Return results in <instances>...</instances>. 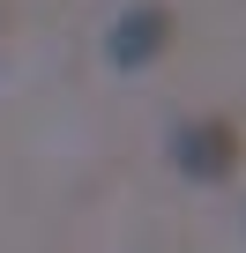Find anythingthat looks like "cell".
Wrapping results in <instances>:
<instances>
[{
	"instance_id": "2",
	"label": "cell",
	"mask_w": 246,
	"mask_h": 253,
	"mask_svg": "<svg viewBox=\"0 0 246 253\" xmlns=\"http://www.w3.org/2000/svg\"><path fill=\"white\" fill-rule=\"evenodd\" d=\"M172 8L164 0H142V8H127L112 23V67H127V75H142V67H157L164 52H172Z\"/></svg>"
},
{
	"instance_id": "1",
	"label": "cell",
	"mask_w": 246,
	"mask_h": 253,
	"mask_svg": "<svg viewBox=\"0 0 246 253\" xmlns=\"http://www.w3.org/2000/svg\"><path fill=\"white\" fill-rule=\"evenodd\" d=\"M239 126L231 119H216V112H201V119H187L179 134H172V164H179V179H194V186H224L231 171H239Z\"/></svg>"
}]
</instances>
